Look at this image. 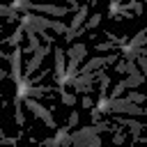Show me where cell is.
<instances>
[{
    "instance_id": "7c38bea8",
    "label": "cell",
    "mask_w": 147,
    "mask_h": 147,
    "mask_svg": "<svg viewBox=\"0 0 147 147\" xmlns=\"http://www.w3.org/2000/svg\"><path fill=\"white\" fill-rule=\"evenodd\" d=\"M0 16H5L7 21H16V18H18V11H16L11 5H2V2H0Z\"/></svg>"
},
{
    "instance_id": "e0dca14e",
    "label": "cell",
    "mask_w": 147,
    "mask_h": 147,
    "mask_svg": "<svg viewBox=\"0 0 147 147\" xmlns=\"http://www.w3.org/2000/svg\"><path fill=\"white\" fill-rule=\"evenodd\" d=\"M124 90H126V85H124V80H119L115 87H113V92H110V99H117V96H124Z\"/></svg>"
},
{
    "instance_id": "5b68a950",
    "label": "cell",
    "mask_w": 147,
    "mask_h": 147,
    "mask_svg": "<svg viewBox=\"0 0 147 147\" xmlns=\"http://www.w3.org/2000/svg\"><path fill=\"white\" fill-rule=\"evenodd\" d=\"M21 53H23L21 46H16V48L9 53V64H11V74H9V78L14 80V85H18V83L23 80V74H21V71H23V62H21L23 55H21Z\"/></svg>"
},
{
    "instance_id": "9c48e42d",
    "label": "cell",
    "mask_w": 147,
    "mask_h": 147,
    "mask_svg": "<svg viewBox=\"0 0 147 147\" xmlns=\"http://www.w3.org/2000/svg\"><path fill=\"white\" fill-rule=\"evenodd\" d=\"M119 124H122V126H129V131L133 133V140H138V133L142 131V124H140V122L131 119V115H129V117H119Z\"/></svg>"
},
{
    "instance_id": "4fadbf2b",
    "label": "cell",
    "mask_w": 147,
    "mask_h": 147,
    "mask_svg": "<svg viewBox=\"0 0 147 147\" xmlns=\"http://www.w3.org/2000/svg\"><path fill=\"white\" fill-rule=\"evenodd\" d=\"M101 14H92V18H87L83 25H85V30H94V28H99V23H101Z\"/></svg>"
},
{
    "instance_id": "2e32d148",
    "label": "cell",
    "mask_w": 147,
    "mask_h": 147,
    "mask_svg": "<svg viewBox=\"0 0 147 147\" xmlns=\"http://www.w3.org/2000/svg\"><path fill=\"white\" fill-rule=\"evenodd\" d=\"M126 99L133 101V103H145V101H147V94H142V92H129Z\"/></svg>"
},
{
    "instance_id": "8fae6325",
    "label": "cell",
    "mask_w": 147,
    "mask_h": 147,
    "mask_svg": "<svg viewBox=\"0 0 147 147\" xmlns=\"http://www.w3.org/2000/svg\"><path fill=\"white\" fill-rule=\"evenodd\" d=\"M145 80H147V78H145L142 74H138V76H126V78H124V85H126L129 90H136V87H140Z\"/></svg>"
},
{
    "instance_id": "cb8c5ba5",
    "label": "cell",
    "mask_w": 147,
    "mask_h": 147,
    "mask_svg": "<svg viewBox=\"0 0 147 147\" xmlns=\"http://www.w3.org/2000/svg\"><path fill=\"white\" fill-rule=\"evenodd\" d=\"M80 103H83V108H92V96H90V94H85Z\"/></svg>"
},
{
    "instance_id": "ac0fdd59",
    "label": "cell",
    "mask_w": 147,
    "mask_h": 147,
    "mask_svg": "<svg viewBox=\"0 0 147 147\" xmlns=\"http://www.w3.org/2000/svg\"><path fill=\"white\" fill-rule=\"evenodd\" d=\"M136 62H138V67H140V71H142V76L147 78V55H140V53H138V57H136Z\"/></svg>"
},
{
    "instance_id": "7402d4cb",
    "label": "cell",
    "mask_w": 147,
    "mask_h": 147,
    "mask_svg": "<svg viewBox=\"0 0 147 147\" xmlns=\"http://www.w3.org/2000/svg\"><path fill=\"white\" fill-rule=\"evenodd\" d=\"M117 11H119V0H113V2L108 5V14L113 16V14H117Z\"/></svg>"
},
{
    "instance_id": "9a60e30c",
    "label": "cell",
    "mask_w": 147,
    "mask_h": 147,
    "mask_svg": "<svg viewBox=\"0 0 147 147\" xmlns=\"http://www.w3.org/2000/svg\"><path fill=\"white\" fill-rule=\"evenodd\" d=\"M124 7H126V9H131L136 16H140V14H142V2H140V0H129Z\"/></svg>"
},
{
    "instance_id": "ba28073f",
    "label": "cell",
    "mask_w": 147,
    "mask_h": 147,
    "mask_svg": "<svg viewBox=\"0 0 147 147\" xmlns=\"http://www.w3.org/2000/svg\"><path fill=\"white\" fill-rule=\"evenodd\" d=\"M67 136H69V124L67 126H57V136L55 138H46V140H41L44 145H64V140H67Z\"/></svg>"
},
{
    "instance_id": "603a6c76",
    "label": "cell",
    "mask_w": 147,
    "mask_h": 147,
    "mask_svg": "<svg viewBox=\"0 0 147 147\" xmlns=\"http://www.w3.org/2000/svg\"><path fill=\"white\" fill-rule=\"evenodd\" d=\"M115 71H117V74H124V71H126V62H124V60H117V62H115Z\"/></svg>"
},
{
    "instance_id": "ffe728a7",
    "label": "cell",
    "mask_w": 147,
    "mask_h": 147,
    "mask_svg": "<svg viewBox=\"0 0 147 147\" xmlns=\"http://www.w3.org/2000/svg\"><path fill=\"white\" fill-rule=\"evenodd\" d=\"M115 131H117V133H115V136H113V142H115V145H119V142H124V138H126V136H124V131H122V129H119V126H117V129H115Z\"/></svg>"
},
{
    "instance_id": "5bb4252c",
    "label": "cell",
    "mask_w": 147,
    "mask_h": 147,
    "mask_svg": "<svg viewBox=\"0 0 147 147\" xmlns=\"http://www.w3.org/2000/svg\"><path fill=\"white\" fill-rule=\"evenodd\" d=\"M57 92H60V96H62V103H64V106H74V103H76V96H74L71 92H64V87H57Z\"/></svg>"
},
{
    "instance_id": "7a4b0ae2",
    "label": "cell",
    "mask_w": 147,
    "mask_h": 147,
    "mask_svg": "<svg viewBox=\"0 0 147 147\" xmlns=\"http://www.w3.org/2000/svg\"><path fill=\"white\" fill-rule=\"evenodd\" d=\"M106 113H115V115H131V117H142L147 115V110L140 103L129 101L126 96H117V99H108V108Z\"/></svg>"
},
{
    "instance_id": "277c9868",
    "label": "cell",
    "mask_w": 147,
    "mask_h": 147,
    "mask_svg": "<svg viewBox=\"0 0 147 147\" xmlns=\"http://www.w3.org/2000/svg\"><path fill=\"white\" fill-rule=\"evenodd\" d=\"M51 53V44H44V46H39L34 53H32V57H30V62L25 64V78H30V76H34V71H37V67L44 62V57Z\"/></svg>"
},
{
    "instance_id": "3957f363",
    "label": "cell",
    "mask_w": 147,
    "mask_h": 147,
    "mask_svg": "<svg viewBox=\"0 0 147 147\" xmlns=\"http://www.w3.org/2000/svg\"><path fill=\"white\" fill-rule=\"evenodd\" d=\"M25 101V106H28V110H32V115L34 117H39L48 129H57V124H55V117H53V113H51V108H46L44 103H39L34 96H25L23 99Z\"/></svg>"
},
{
    "instance_id": "484cf974",
    "label": "cell",
    "mask_w": 147,
    "mask_h": 147,
    "mask_svg": "<svg viewBox=\"0 0 147 147\" xmlns=\"http://www.w3.org/2000/svg\"><path fill=\"white\" fill-rule=\"evenodd\" d=\"M138 140H142V142H147V136H145V138H140V136H138Z\"/></svg>"
},
{
    "instance_id": "8992f818",
    "label": "cell",
    "mask_w": 147,
    "mask_h": 147,
    "mask_svg": "<svg viewBox=\"0 0 147 147\" xmlns=\"http://www.w3.org/2000/svg\"><path fill=\"white\" fill-rule=\"evenodd\" d=\"M55 76H57V85L60 87H64L67 85V53L60 48V46H55Z\"/></svg>"
},
{
    "instance_id": "6da1fadb",
    "label": "cell",
    "mask_w": 147,
    "mask_h": 147,
    "mask_svg": "<svg viewBox=\"0 0 147 147\" xmlns=\"http://www.w3.org/2000/svg\"><path fill=\"white\" fill-rule=\"evenodd\" d=\"M85 55H87V46H85L83 41L69 46V51H67V76H64V78H67V85L71 83V78L78 76V67L83 64Z\"/></svg>"
},
{
    "instance_id": "30bf717a",
    "label": "cell",
    "mask_w": 147,
    "mask_h": 147,
    "mask_svg": "<svg viewBox=\"0 0 147 147\" xmlns=\"http://www.w3.org/2000/svg\"><path fill=\"white\" fill-rule=\"evenodd\" d=\"M23 28H25V25H23ZM25 34H28V41H30L25 51H28V53H34V51L41 46V44H39V34H37V30H32V28H25Z\"/></svg>"
},
{
    "instance_id": "d4e9b609",
    "label": "cell",
    "mask_w": 147,
    "mask_h": 147,
    "mask_svg": "<svg viewBox=\"0 0 147 147\" xmlns=\"http://www.w3.org/2000/svg\"><path fill=\"white\" fill-rule=\"evenodd\" d=\"M0 142H7V145H14L16 140H14V138H0Z\"/></svg>"
},
{
    "instance_id": "4316f807",
    "label": "cell",
    "mask_w": 147,
    "mask_h": 147,
    "mask_svg": "<svg viewBox=\"0 0 147 147\" xmlns=\"http://www.w3.org/2000/svg\"><path fill=\"white\" fill-rule=\"evenodd\" d=\"M23 2H34V0H23Z\"/></svg>"
},
{
    "instance_id": "52a82bcc",
    "label": "cell",
    "mask_w": 147,
    "mask_h": 147,
    "mask_svg": "<svg viewBox=\"0 0 147 147\" xmlns=\"http://www.w3.org/2000/svg\"><path fill=\"white\" fill-rule=\"evenodd\" d=\"M85 21H87V5H80V7L76 9L74 18L69 21V30H78V28H80Z\"/></svg>"
},
{
    "instance_id": "44dd1931",
    "label": "cell",
    "mask_w": 147,
    "mask_h": 147,
    "mask_svg": "<svg viewBox=\"0 0 147 147\" xmlns=\"http://www.w3.org/2000/svg\"><path fill=\"white\" fill-rule=\"evenodd\" d=\"M78 119H80V115H78L76 110H71V113H69V129H71V126H76V124H78Z\"/></svg>"
},
{
    "instance_id": "d6986e66",
    "label": "cell",
    "mask_w": 147,
    "mask_h": 147,
    "mask_svg": "<svg viewBox=\"0 0 147 147\" xmlns=\"http://www.w3.org/2000/svg\"><path fill=\"white\" fill-rule=\"evenodd\" d=\"M108 48H110V51L115 48V41H113V39H108V41H101V44H96V51H108Z\"/></svg>"
}]
</instances>
